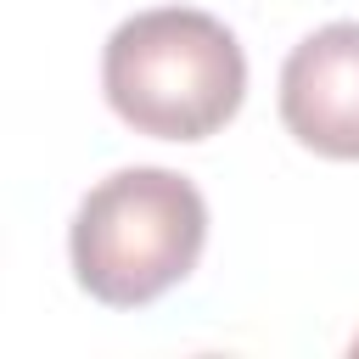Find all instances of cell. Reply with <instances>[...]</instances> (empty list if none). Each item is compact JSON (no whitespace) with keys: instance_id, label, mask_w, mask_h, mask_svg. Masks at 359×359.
<instances>
[{"instance_id":"cell-1","label":"cell","mask_w":359,"mask_h":359,"mask_svg":"<svg viewBox=\"0 0 359 359\" xmlns=\"http://www.w3.org/2000/svg\"><path fill=\"white\" fill-rule=\"evenodd\" d=\"M107 107L151 140H208L247 101L236 34L196 6H151L112 28L101 50Z\"/></svg>"},{"instance_id":"cell-2","label":"cell","mask_w":359,"mask_h":359,"mask_svg":"<svg viewBox=\"0 0 359 359\" xmlns=\"http://www.w3.org/2000/svg\"><path fill=\"white\" fill-rule=\"evenodd\" d=\"M208 247V202L174 168H118L84 191L67 224L73 280L107 309L174 292Z\"/></svg>"},{"instance_id":"cell-3","label":"cell","mask_w":359,"mask_h":359,"mask_svg":"<svg viewBox=\"0 0 359 359\" xmlns=\"http://www.w3.org/2000/svg\"><path fill=\"white\" fill-rule=\"evenodd\" d=\"M280 123L331 163H359V22H325L280 67Z\"/></svg>"},{"instance_id":"cell-4","label":"cell","mask_w":359,"mask_h":359,"mask_svg":"<svg viewBox=\"0 0 359 359\" xmlns=\"http://www.w3.org/2000/svg\"><path fill=\"white\" fill-rule=\"evenodd\" d=\"M353 353H359V337H353Z\"/></svg>"}]
</instances>
